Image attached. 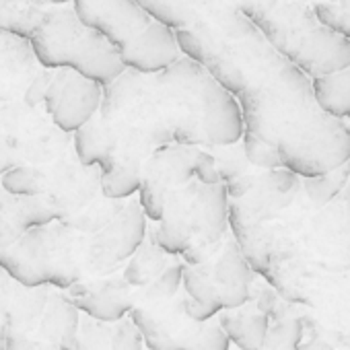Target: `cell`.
<instances>
[{
  "mask_svg": "<svg viewBox=\"0 0 350 350\" xmlns=\"http://www.w3.org/2000/svg\"><path fill=\"white\" fill-rule=\"evenodd\" d=\"M146 237V217L138 200H128L83 250V268L93 274H109L130 260Z\"/></svg>",
  "mask_w": 350,
  "mask_h": 350,
  "instance_id": "8fae6325",
  "label": "cell"
},
{
  "mask_svg": "<svg viewBox=\"0 0 350 350\" xmlns=\"http://www.w3.org/2000/svg\"><path fill=\"white\" fill-rule=\"evenodd\" d=\"M198 148L171 144L152 152L140 171L138 204L146 219L159 223L165 206L175 192L188 186L194 178V161Z\"/></svg>",
  "mask_w": 350,
  "mask_h": 350,
  "instance_id": "9c48e42d",
  "label": "cell"
},
{
  "mask_svg": "<svg viewBox=\"0 0 350 350\" xmlns=\"http://www.w3.org/2000/svg\"><path fill=\"white\" fill-rule=\"evenodd\" d=\"M134 299L132 286L118 276L87 282L81 280L68 288V301L75 309L101 323H116L126 317L136 303Z\"/></svg>",
  "mask_w": 350,
  "mask_h": 350,
  "instance_id": "9a60e30c",
  "label": "cell"
},
{
  "mask_svg": "<svg viewBox=\"0 0 350 350\" xmlns=\"http://www.w3.org/2000/svg\"><path fill=\"white\" fill-rule=\"evenodd\" d=\"M182 284H184V262H173L148 286H144L142 295L136 299H140L142 303L167 301L182 291Z\"/></svg>",
  "mask_w": 350,
  "mask_h": 350,
  "instance_id": "4316f807",
  "label": "cell"
},
{
  "mask_svg": "<svg viewBox=\"0 0 350 350\" xmlns=\"http://www.w3.org/2000/svg\"><path fill=\"white\" fill-rule=\"evenodd\" d=\"M317 105L332 118H350V64L338 72L311 79Z\"/></svg>",
  "mask_w": 350,
  "mask_h": 350,
  "instance_id": "44dd1931",
  "label": "cell"
},
{
  "mask_svg": "<svg viewBox=\"0 0 350 350\" xmlns=\"http://www.w3.org/2000/svg\"><path fill=\"white\" fill-rule=\"evenodd\" d=\"M313 13L323 27L350 40V0H313Z\"/></svg>",
  "mask_w": 350,
  "mask_h": 350,
  "instance_id": "f1b7e54d",
  "label": "cell"
},
{
  "mask_svg": "<svg viewBox=\"0 0 350 350\" xmlns=\"http://www.w3.org/2000/svg\"><path fill=\"white\" fill-rule=\"evenodd\" d=\"M154 83L173 144L217 148L241 140L243 116L237 99L194 60L182 56L154 75Z\"/></svg>",
  "mask_w": 350,
  "mask_h": 350,
  "instance_id": "277c9868",
  "label": "cell"
},
{
  "mask_svg": "<svg viewBox=\"0 0 350 350\" xmlns=\"http://www.w3.org/2000/svg\"><path fill=\"white\" fill-rule=\"evenodd\" d=\"M0 186H3L7 194L17 196V198H36L46 192L42 178L29 167L9 169L3 178H0Z\"/></svg>",
  "mask_w": 350,
  "mask_h": 350,
  "instance_id": "f546056e",
  "label": "cell"
},
{
  "mask_svg": "<svg viewBox=\"0 0 350 350\" xmlns=\"http://www.w3.org/2000/svg\"><path fill=\"white\" fill-rule=\"evenodd\" d=\"M303 338H305V329L299 315H291L270 323L266 340L260 350H297Z\"/></svg>",
  "mask_w": 350,
  "mask_h": 350,
  "instance_id": "484cf974",
  "label": "cell"
},
{
  "mask_svg": "<svg viewBox=\"0 0 350 350\" xmlns=\"http://www.w3.org/2000/svg\"><path fill=\"white\" fill-rule=\"evenodd\" d=\"M79 241L64 225H44L27 231L15 245L0 250V268L25 288L52 284L70 288L83 280Z\"/></svg>",
  "mask_w": 350,
  "mask_h": 350,
  "instance_id": "ba28073f",
  "label": "cell"
},
{
  "mask_svg": "<svg viewBox=\"0 0 350 350\" xmlns=\"http://www.w3.org/2000/svg\"><path fill=\"white\" fill-rule=\"evenodd\" d=\"M118 54L126 70L140 75H159L182 58L175 31L157 21H152L128 46L118 50Z\"/></svg>",
  "mask_w": 350,
  "mask_h": 350,
  "instance_id": "2e32d148",
  "label": "cell"
},
{
  "mask_svg": "<svg viewBox=\"0 0 350 350\" xmlns=\"http://www.w3.org/2000/svg\"><path fill=\"white\" fill-rule=\"evenodd\" d=\"M60 219L54 204L42 196L17 198L0 188V250L15 245L27 231Z\"/></svg>",
  "mask_w": 350,
  "mask_h": 350,
  "instance_id": "ac0fdd59",
  "label": "cell"
},
{
  "mask_svg": "<svg viewBox=\"0 0 350 350\" xmlns=\"http://www.w3.org/2000/svg\"><path fill=\"white\" fill-rule=\"evenodd\" d=\"M128 315L148 350H188L204 325L188 317L182 291L167 301H138Z\"/></svg>",
  "mask_w": 350,
  "mask_h": 350,
  "instance_id": "4fadbf2b",
  "label": "cell"
},
{
  "mask_svg": "<svg viewBox=\"0 0 350 350\" xmlns=\"http://www.w3.org/2000/svg\"><path fill=\"white\" fill-rule=\"evenodd\" d=\"M235 99L243 132L272 146L282 169L299 178H319L350 161V126L317 105L311 79L282 56Z\"/></svg>",
  "mask_w": 350,
  "mask_h": 350,
  "instance_id": "7a4b0ae2",
  "label": "cell"
},
{
  "mask_svg": "<svg viewBox=\"0 0 350 350\" xmlns=\"http://www.w3.org/2000/svg\"><path fill=\"white\" fill-rule=\"evenodd\" d=\"M293 66L309 79L350 64V40L323 27L313 0H227Z\"/></svg>",
  "mask_w": 350,
  "mask_h": 350,
  "instance_id": "5b68a950",
  "label": "cell"
},
{
  "mask_svg": "<svg viewBox=\"0 0 350 350\" xmlns=\"http://www.w3.org/2000/svg\"><path fill=\"white\" fill-rule=\"evenodd\" d=\"M229 348H231V342L227 334L219 325L217 317H213L204 321L202 329L198 332V336L194 338L188 350H229Z\"/></svg>",
  "mask_w": 350,
  "mask_h": 350,
  "instance_id": "d6a6232c",
  "label": "cell"
},
{
  "mask_svg": "<svg viewBox=\"0 0 350 350\" xmlns=\"http://www.w3.org/2000/svg\"><path fill=\"white\" fill-rule=\"evenodd\" d=\"M36 3L44 9H52V7H64V5H70L72 0H36Z\"/></svg>",
  "mask_w": 350,
  "mask_h": 350,
  "instance_id": "d590c367",
  "label": "cell"
},
{
  "mask_svg": "<svg viewBox=\"0 0 350 350\" xmlns=\"http://www.w3.org/2000/svg\"><path fill=\"white\" fill-rule=\"evenodd\" d=\"M307 315H299L305 334L327 346L350 350V268L317 284L303 301Z\"/></svg>",
  "mask_w": 350,
  "mask_h": 350,
  "instance_id": "30bf717a",
  "label": "cell"
},
{
  "mask_svg": "<svg viewBox=\"0 0 350 350\" xmlns=\"http://www.w3.org/2000/svg\"><path fill=\"white\" fill-rule=\"evenodd\" d=\"M348 184H350V161L325 175H319V178H309V180L303 178V188L307 196L321 204L332 202Z\"/></svg>",
  "mask_w": 350,
  "mask_h": 350,
  "instance_id": "d4e9b609",
  "label": "cell"
},
{
  "mask_svg": "<svg viewBox=\"0 0 350 350\" xmlns=\"http://www.w3.org/2000/svg\"><path fill=\"white\" fill-rule=\"evenodd\" d=\"M211 274L223 311L237 309L250 301L256 272L245 262L233 237H227L223 247L211 258Z\"/></svg>",
  "mask_w": 350,
  "mask_h": 350,
  "instance_id": "e0dca14e",
  "label": "cell"
},
{
  "mask_svg": "<svg viewBox=\"0 0 350 350\" xmlns=\"http://www.w3.org/2000/svg\"><path fill=\"white\" fill-rule=\"evenodd\" d=\"M217 321L229 342H233L239 350H260L270 327V317L262 313L252 299L237 309L221 311Z\"/></svg>",
  "mask_w": 350,
  "mask_h": 350,
  "instance_id": "ffe728a7",
  "label": "cell"
},
{
  "mask_svg": "<svg viewBox=\"0 0 350 350\" xmlns=\"http://www.w3.org/2000/svg\"><path fill=\"white\" fill-rule=\"evenodd\" d=\"M229 227L250 268L286 303L303 305L317 284L350 268V184L321 204L286 169L256 173L250 192L229 200Z\"/></svg>",
  "mask_w": 350,
  "mask_h": 350,
  "instance_id": "6da1fadb",
  "label": "cell"
},
{
  "mask_svg": "<svg viewBox=\"0 0 350 350\" xmlns=\"http://www.w3.org/2000/svg\"><path fill=\"white\" fill-rule=\"evenodd\" d=\"M101 97V85L81 77L75 70L56 68L50 72L42 107L60 132L75 134L99 111Z\"/></svg>",
  "mask_w": 350,
  "mask_h": 350,
  "instance_id": "7c38bea8",
  "label": "cell"
},
{
  "mask_svg": "<svg viewBox=\"0 0 350 350\" xmlns=\"http://www.w3.org/2000/svg\"><path fill=\"white\" fill-rule=\"evenodd\" d=\"M72 9L83 25L103 36L116 50L128 46L152 23L134 0H72Z\"/></svg>",
  "mask_w": 350,
  "mask_h": 350,
  "instance_id": "5bb4252c",
  "label": "cell"
},
{
  "mask_svg": "<svg viewBox=\"0 0 350 350\" xmlns=\"http://www.w3.org/2000/svg\"><path fill=\"white\" fill-rule=\"evenodd\" d=\"M157 23L169 29H182L190 23L198 0H134Z\"/></svg>",
  "mask_w": 350,
  "mask_h": 350,
  "instance_id": "cb8c5ba5",
  "label": "cell"
},
{
  "mask_svg": "<svg viewBox=\"0 0 350 350\" xmlns=\"http://www.w3.org/2000/svg\"><path fill=\"white\" fill-rule=\"evenodd\" d=\"M44 13L36 0H0V31L29 42Z\"/></svg>",
  "mask_w": 350,
  "mask_h": 350,
  "instance_id": "603a6c76",
  "label": "cell"
},
{
  "mask_svg": "<svg viewBox=\"0 0 350 350\" xmlns=\"http://www.w3.org/2000/svg\"><path fill=\"white\" fill-rule=\"evenodd\" d=\"M194 178H196L200 184H204V186L221 184L219 169H217V161H215L213 152H208V150H204V148H198L196 161H194Z\"/></svg>",
  "mask_w": 350,
  "mask_h": 350,
  "instance_id": "e575fe53",
  "label": "cell"
},
{
  "mask_svg": "<svg viewBox=\"0 0 350 350\" xmlns=\"http://www.w3.org/2000/svg\"><path fill=\"white\" fill-rule=\"evenodd\" d=\"M229 229V196L225 184L204 186L192 180L165 206L154 243L169 256H184L186 266L211 260L225 243Z\"/></svg>",
  "mask_w": 350,
  "mask_h": 350,
  "instance_id": "8992f818",
  "label": "cell"
},
{
  "mask_svg": "<svg viewBox=\"0 0 350 350\" xmlns=\"http://www.w3.org/2000/svg\"><path fill=\"white\" fill-rule=\"evenodd\" d=\"M241 146H243V154L247 159V163L252 167H258L262 171H274V169H282V163H280V157L278 152L268 146L266 142L250 136L243 132L241 136Z\"/></svg>",
  "mask_w": 350,
  "mask_h": 350,
  "instance_id": "1f68e13d",
  "label": "cell"
},
{
  "mask_svg": "<svg viewBox=\"0 0 350 350\" xmlns=\"http://www.w3.org/2000/svg\"><path fill=\"white\" fill-rule=\"evenodd\" d=\"M40 68L29 42L0 31V107L21 101Z\"/></svg>",
  "mask_w": 350,
  "mask_h": 350,
  "instance_id": "d6986e66",
  "label": "cell"
},
{
  "mask_svg": "<svg viewBox=\"0 0 350 350\" xmlns=\"http://www.w3.org/2000/svg\"><path fill=\"white\" fill-rule=\"evenodd\" d=\"M75 350H113L111 323H101L95 319L81 321Z\"/></svg>",
  "mask_w": 350,
  "mask_h": 350,
  "instance_id": "4dcf8cb0",
  "label": "cell"
},
{
  "mask_svg": "<svg viewBox=\"0 0 350 350\" xmlns=\"http://www.w3.org/2000/svg\"><path fill=\"white\" fill-rule=\"evenodd\" d=\"M171 264V256L154 243V237H144V241L132 254L124 268V280L134 288H144Z\"/></svg>",
  "mask_w": 350,
  "mask_h": 350,
  "instance_id": "7402d4cb",
  "label": "cell"
},
{
  "mask_svg": "<svg viewBox=\"0 0 350 350\" xmlns=\"http://www.w3.org/2000/svg\"><path fill=\"white\" fill-rule=\"evenodd\" d=\"M140 190V171L113 167L101 175V192L107 200H126Z\"/></svg>",
  "mask_w": 350,
  "mask_h": 350,
  "instance_id": "83f0119b",
  "label": "cell"
},
{
  "mask_svg": "<svg viewBox=\"0 0 350 350\" xmlns=\"http://www.w3.org/2000/svg\"><path fill=\"white\" fill-rule=\"evenodd\" d=\"M111 344H113V350H142L144 348L142 336L128 315L111 323Z\"/></svg>",
  "mask_w": 350,
  "mask_h": 350,
  "instance_id": "836d02e7",
  "label": "cell"
},
{
  "mask_svg": "<svg viewBox=\"0 0 350 350\" xmlns=\"http://www.w3.org/2000/svg\"><path fill=\"white\" fill-rule=\"evenodd\" d=\"M5 340H7V321L0 313V350H5Z\"/></svg>",
  "mask_w": 350,
  "mask_h": 350,
  "instance_id": "8d00e7d4",
  "label": "cell"
},
{
  "mask_svg": "<svg viewBox=\"0 0 350 350\" xmlns=\"http://www.w3.org/2000/svg\"><path fill=\"white\" fill-rule=\"evenodd\" d=\"M29 48L42 68H68L101 87L111 85L126 70L118 50L79 21L72 3L46 9Z\"/></svg>",
  "mask_w": 350,
  "mask_h": 350,
  "instance_id": "52a82bcc",
  "label": "cell"
},
{
  "mask_svg": "<svg viewBox=\"0 0 350 350\" xmlns=\"http://www.w3.org/2000/svg\"><path fill=\"white\" fill-rule=\"evenodd\" d=\"M182 56L200 64L233 97L280 54L227 0H198L190 23L175 29Z\"/></svg>",
  "mask_w": 350,
  "mask_h": 350,
  "instance_id": "3957f363",
  "label": "cell"
}]
</instances>
